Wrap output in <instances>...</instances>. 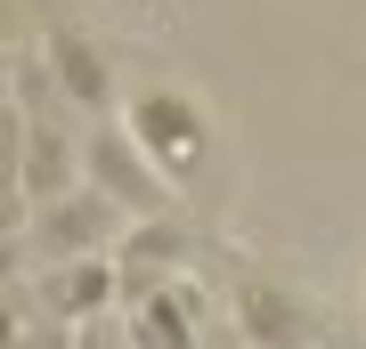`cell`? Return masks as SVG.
I'll return each instance as SVG.
<instances>
[{
    "instance_id": "obj_6",
    "label": "cell",
    "mask_w": 366,
    "mask_h": 349,
    "mask_svg": "<svg viewBox=\"0 0 366 349\" xmlns=\"http://www.w3.org/2000/svg\"><path fill=\"white\" fill-rule=\"evenodd\" d=\"M66 155H74V138L66 130H25V195L33 203H57V195H66Z\"/></svg>"
},
{
    "instance_id": "obj_8",
    "label": "cell",
    "mask_w": 366,
    "mask_h": 349,
    "mask_svg": "<svg viewBox=\"0 0 366 349\" xmlns=\"http://www.w3.org/2000/svg\"><path fill=\"white\" fill-rule=\"evenodd\" d=\"M244 325H252L261 349H293V341H301V317H293L277 293H244Z\"/></svg>"
},
{
    "instance_id": "obj_4",
    "label": "cell",
    "mask_w": 366,
    "mask_h": 349,
    "mask_svg": "<svg viewBox=\"0 0 366 349\" xmlns=\"http://www.w3.org/2000/svg\"><path fill=\"white\" fill-rule=\"evenodd\" d=\"M131 349H204L196 341V300L187 293H147L131 317Z\"/></svg>"
},
{
    "instance_id": "obj_2",
    "label": "cell",
    "mask_w": 366,
    "mask_h": 349,
    "mask_svg": "<svg viewBox=\"0 0 366 349\" xmlns=\"http://www.w3.org/2000/svg\"><path fill=\"white\" fill-rule=\"evenodd\" d=\"M114 195L90 187V195H57V203H33V244L41 252H74V260H90L106 236H114Z\"/></svg>"
},
{
    "instance_id": "obj_7",
    "label": "cell",
    "mask_w": 366,
    "mask_h": 349,
    "mask_svg": "<svg viewBox=\"0 0 366 349\" xmlns=\"http://www.w3.org/2000/svg\"><path fill=\"white\" fill-rule=\"evenodd\" d=\"M49 57H57V81H66V98H74V106H106V65H98L90 41L57 33V41H49Z\"/></svg>"
},
{
    "instance_id": "obj_1",
    "label": "cell",
    "mask_w": 366,
    "mask_h": 349,
    "mask_svg": "<svg viewBox=\"0 0 366 349\" xmlns=\"http://www.w3.org/2000/svg\"><path fill=\"white\" fill-rule=\"evenodd\" d=\"M81 163H90V187H106L122 211H139V220H163L171 187L147 171V146H131V130H90V138H81Z\"/></svg>"
},
{
    "instance_id": "obj_5",
    "label": "cell",
    "mask_w": 366,
    "mask_h": 349,
    "mask_svg": "<svg viewBox=\"0 0 366 349\" xmlns=\"http://www.w3.org/2000/svg\"><path fill=\"white\" fill-rule=\"evenodd\" d=\"M122 293V268H98V260H74L66 276H49V309L57 317H90Z\"/></svg>"
},
{
    "instance_id": "obj_3",
    "label": "cell",
    "mask_w": 366,
    "mask_h": 349,
    "mask_svg": "<svg viewBox=\"0 0 366 349\" xmlns=\"http://www.w3.org/2000/svg\"><path fill=\"white\" fill-rule=\"evenodd\" d=\"M131 138H139L155 163L187 171V163L204 155V114H196L187 98H171V90H147V98L131 106Z\"/></svg>"
}]
</instances>
